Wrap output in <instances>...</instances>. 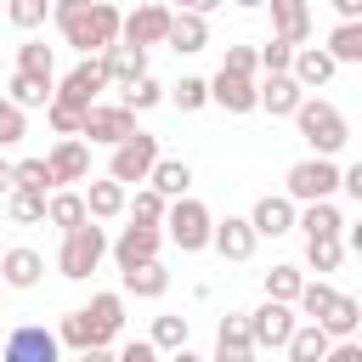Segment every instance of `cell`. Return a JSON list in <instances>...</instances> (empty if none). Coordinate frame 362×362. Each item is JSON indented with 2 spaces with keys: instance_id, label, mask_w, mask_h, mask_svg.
I'll use <instances>...</instances> for the list:
<instances>
[{
  "instance_id": "cell-28",
  "label": "cell",
  "mask_w": 362,
  "mask_h": 362,
  "mask_svg": "<svg viewBox=\"0 0 362 362\" xmlns=\"http://www.w3.org/2000/svg\"><path fill=\"white\" fill-rule=\"evenodd\" d=\"M57 339H62L68 351H90V345H107V339H102V328L90 322V311H85V305L62 317V328H57Z\"/></svg>"
},
{
  "instance_id": "cell-1",
  "label": "cell",
  "mask_w": 362,
  "mask_h": 362,
  "mask_svg": "<svg viewBox=\"0 0 362 362\" xmlns=\"http://www.w3.org/2000/svg\"><path fill=\"white\" fill-rule=\"evenodd\" d=\"M51 17L79 57H102L119 40V23H124V11L107 6V0H51Z\"/></svg>"
},
{
  "instance_id": "cell-34",
  "label": "cell",
  "mask_w": 362,
  "mask_h": 362,
  "mask_svg": "<svg viewBox=\"0 0 362 362\" xmlns=\"http://www.w3.org/2000/svg\"><path fill=\"white\" fill-rule=\"evenodd\" d=\"M6 215H11L17 226H40V221H45V192H23V187H11V192H6Z\"/></svg>"
},
{
  "instance_id": "cell-20",
  "label": "cell",
  "mask_w": 362,
  "mask_h": 362,
  "mask_svg": "<svg viewBox=\"0 0 362 362\" xmlns=\"http://www.w3.org/2000/svg\"><path fill=\"white\" fill-rule=\"evenodd\" d=\"M300 85H294V74H266V85H255V107H266L272 119H288L294 107H300Z\"/></svg>"
},
{
  "instance_id": "cell-31",
  "label": "cell",
  "mask_w": 362,
  "mask_h": 362,
  "mask_svg": "<svg viewBox=\"0 0 362 362\" xmlns=\"http://www.w3.org/2000/svg\"><path fill=\"white\" fill-rule=\"evenodd\" d=\"M294 226H305V238H334V232H345V221H339L334 198H317V204H305V215H294Z\"/></svg>"
},
{
  "instance_id": "cell-51",
  "label": "cell",
  "mask_w": 362,
  "mask_h": 362,
  "mask_svg": "<svg viewBox=\"0 0 362 362\" xmlns=\"http://www.w3.org/2000/svg\"><path fill=\"white\" fill-rule=\"evenodd\" d=\"M322 362H362V345H356V339H334V345L322 351Z\"/></svg>"
},
{
  "instance_id": "cell-8",
  "label": "cell",
  "mask_w": 362,
  "mask_h": 362,
  "mask_svg": "<svg viewBox=\"0 0 362 362\" xmlns=\"http://www.w3.org/2000/svg\"><path fill=\"white\" fill-rule=\"evenodd\" d=\"M102 90H107V68H102V57H79V62H74V68L57 79V90H51V96L85 113V107H90Z\"/></svg>"
},
{
  "instance_id": "cell-2",
  "label": "cell",
  "mask_w": 362,
  "mask_h": 362,
  "mask_svg": "<svg viewBox=\"0 0 362 362\" xmlns=\"http://www.w3.org/2000/svg\"><path fill=\"white\" fill-rule=\"evenodd\" d=\"M288 119L300 124V136H305V141H311V153H322V158L345 153V141H351L345 113H339L334 102H322V96H300V107H294Z\"/></svg>"
},
{
  "instance_id": "cell-17",
  "label": "cell",
  "mask_w": 362,
  "mask_h": 362,
  "mask_svg": "<svg viewBox=\"0 0 362 362\" xmlns=\"http://www.w3.org/2000/svg\"><path fill=\"white\" fill-rule=\"evenodd\" d=\"M272 6V34L288 40V45H305L311 40V0H266Z\"/></svg>"
},
{
  "instance_id": "cell-41",
  "label": "cell",
  "mask_w": 362,
  "mask_h": 362,
  "mask_svg": "<svg viewBox=\"0 0 362 362\" xmlns=\"http://www.w3.org/2000/svg\"><path fill=\"white\" fill-rule=\"evenodd\" d=\"M158 102H164V85H158L153 74H141V79H130V85H124V107H130V113L158 107Z\"/></svg>"
},
{
  "instance_id": "cell-4",
  "label": "cell",
  "mask_w": 362,
  "mask_h": 362,
  "mask_svg": "<svg viewBox=\"0 0 362 362\" xmlns=\"http://www.w3.org/2000/svg\"><path fill=\"white\" fill-rule=\"evenodd\" d=\"M164 238L181 249V255H198V249H209V226H215V215L198 204V198H170V209H164Z\"/></svg>"
},
{
  "instance_id": "cell-15",
  "label": "cell",
  "mask_w": 362,
  "mask_h": 362,
  "mask_svg": "<svg viewBox=\"0 0 362 362\" xmlns=\"http://www.w3.org/2000/svg\"><path fill=\"white\" fill-rule=\"evenodd\" d=\"M255 226L243 221V215H226V221H215L209 226V249H221V260H249L255 255Z\"/></svg>"
},
{
  "instance_id": "cell-47",
  "label": "cell",
  "mask_w": 362,
  "mask_h": 362,
  "mask_svg": "<svg viewBox=\"0 0 362 362\" xmlns=\"http://www.w3.org/2000/svg\"><path fill=\"white\" fill-rule=\"evenodd\" d=\"M45 119H51V130H57V136H79V119H85V113L51 96V102H45Z\"/></svg>"
},
{
  "instance_id": "cell-49",
  "label": "cell",
  "mask_w": 362,
  "mask_h": 362,
  "mask_svg": "<svg viewBox=\"0 0 362 362\" xmlns=\"http://www.w3.org/2000/svg\"><path fill=\"white\" fill-rule=\"evenodd\" d=\"M226 74H249L255 79V68H260V57H255V45H226V62H221Z\"/></svg>"
},
{
  "instance_id": "cell-26",
  "label": "cell",
  "mask_w": 362,
  "mask_h": 362,
  "mask_svg": "<svg viewBox=\"0 0 362 362\" xmlns=\"http://www.w3.org/2000/svg\"><path fill=\"white\" fill-rule=\"evenodd\" d=\"M51 90H57V79H51V74H23V68H17V74H11V85H6V96H11L23 113H28V107H45V102H51Z\"/></svg>"
},
{
  "instance_id": "cell-30",
  "label": "cell",
  "mask_w": 362,
  "mask_h": 362,
  "mask_svg": "<svg viewBox=\"0 0 362 362\" xmlns=\"http://www.w3.org/2000/svg\"><path fill=\"white\" fill-rule=\"evenodd\" d=\"M45 221H51V226H62V232H74V226H79V221H90V215H85V198H79V192L57 187V192L45 198Z\"/></svg>"
},
{
  "instance_id": "cell-32",
  "label": "cell",
  "mask_w": 362,
  "mask_h": 362,
  "mask_svg": "<svg viewBox=\"0 0 362 362\" xmlns=\"http://www.w3.org/2000/svg\"><path fill=\"white\" fill-rule=\"evenodd\" d=\"M339 260H345V243H339V232H334V238H305V266H311L317 277L339 272Z\"/></svg>"
},
{
  "instance_id": "cell-29",
  "label": "cell",
  "mask_w": 362,
  "mask_h": 362,
  "mask_svg": "<svg viewBox=\"0 0 362 362\" xmlns=\"http://www.w3.org/2000/svg\"><path fill=\"white\" fill-rule=\"evenodd\" d=\"M328 345H334V339H328L317 322H294V334H288V345H283V351H288V362H322V351H328Z\"/></svg>"
},
{
  "instance_id": "cell-46",
  "label": "cell",
  "mask_w": 362,
  "mask_h": 362,
  "mask_svg": "<svg viewBox=\"0 0 362 362\" xmlns=\"http://www.w3.org/2000/svg\"><path fill=\"white\" fill-rule=\"evenodd\" d=\"M255 57H260V68H266V74H288V57H294V45L272 34V40H266V45L255 51Z\"/></svg>"
},
{
  "instance_id": "cell-21",
  "label": "cell",
  "mask_w": 362,
  "mask_h": 362,
  "mask_svg": "<svg viewBox=\"0 0 362 362\" xmlns=\"http://www.w3.org/2000/svg\"><path fill=\"white\" fill-rule=\"evenodd\" d=\"M249 226H255V238H283V232H294V198H283V192H266V198L255 204Z\"/></svg>"
},
{
  "instance_id": "cell-58",
  "label": "cell",
  "mask_w": 362,
  "mask_h": 362,
  "mask_svg": "<svg viewBox=\"0 0 362 362\" xmlns=\"http://www.w3.org/2000/svg\"><path fill=\"white\" fill-rule=\"evenodd\" d=\"M238 6H249V11H255V6H266V0H238Z\"/></svg>"
},
{
  "instance_id": "cell-12",
  "label": "cell",
  "mask_w": 362,
  "mask_h": 362,
  "mask_svg": "<svg viewBox=\"0 0 362 362\" xmlns=\"http://www.w3.org/2000/svg\"><path fill=\"white\" fill-rule=\"evenodd\" d=\"M45 170H51V187H74L90 175V147L79 136H62L51 153H45Z\"/></svg>"
},
{
  "instance_id": "cell-37",
  "label": "cell",
  "mask_w": 362,
  "mask_h": 362,
  "mask_svg": "<svg viewBox=\"0 0 362 362\" xmlns=\"http://www.w3.org/2000/svg\"><path fill=\"white\" fill-rule=\"evenodd\" d=\"M17 68H23V74H51V79H57V51H51L45 40H23V45H17Z\"/></svg>"
},
{
  "instance_id": "cell-44",
  "label": "cell",
  "mask_w": 362,
  "mask_h": 362,
  "mask_svg": "<svg viewBox=\"0 0 362 362\" xmlns=\"http://www.w3.org/2000/svg\"><path fill=\"white\" fill-rule=\"evenodd\" d=\"M23 136H28V113L11 96H0V147H17Z\"/></svg>"
},
{
  "instance_id": "cell-14",
  "label": "cell",
  "mask_w": 362,
  "mask_h": 362,
  "mask_svg": "<svg viewBox=\"0 0 362 362\" xmlns=\"http://www.w3.org/2000/svg\"><path fill=\"white\" fill-rule=\"evenodd\" d=\"M288 74H294V85H300V90H317V85H328V79L339 74V62H334L322 45H294Z\"/></svg>"
},
{
  "instance_id": "cell-35",
  "label": "cell",
  "mask_w": 362,
  "mask_h": 362,
  "mask_svg": "<svg viewBox=\"0 0 362 362\" xmlns=\"http://www.w3.org/2000/svg\"><path fill=\"white\" fill-rule=\"evenodd\" d=\"M334 294H339V288H334L328 277H317V283H300V294H294V305L305 311V322H322V311L334 305Z\"/></svg>"
},
{
  "instance_id": "cell-43",
  "label": "cell",
  "mask_w": 362,
  "mask_h": 362,
  "mask_svg": "<svg viewBox=\"0 0 362 362\" xmlns=\"http://www.w3.org/2000/svg\"><path fill=\"white\" fill-rule=\"evenodd\" d=\"M6 17H11V28H40L45 17H51V0H6Z\"/></svg>"
},
{
  "instance_id": "cell-3",
  "label": "cell",
  "mask_w": 362,
  "mask_h": 362,
  "mask_svg": "<svg viewBox=\"0 0 362 362\" xmlns=\"http://www.w3.org/2000/svg\"><path fill=\"white\" fill-rule=\"evenodd\" d=\"M102 255H107V232H102L96 221H79L74 232H62L57 272H62V277H74V283H85V277L102 266Z\"/></svg>"
},
{
  "instance_id": "cell-18",
  "label": "cell",
  "mask_w": 362,
  "mask_h": 362,
  "mask_svg": "<svg viewBox=\"0 0 362 362\" xmlns=\"http://www.w3.org/2000/svg\"><path fill=\"white\" fill-rule=\"evenodd\" d=\"M164 45H170L175 57H198V51L209 45V23H204L198 11H170V34H164Z\"/></svg>"
},
{
  "instance_id": "cell-36",
  "label": "cell",
  "mask_w": 362,
  "mask_h": 362,
  "mask_svg": "<svg viewBox=\"0 0 362 362\" xmlns=\"http://www.w3.org/2000/svg\"><path fill=\"white\" fill-rule=\"evenodd\" d=\"M322 51H328L334 62H362V23H339Z\"/></svg>"
},
{
  "instance_id": "cell-59",
  "label": "cell",
  "mask_w": 362,
  "mask_h": 362,
  "mask_svg": "<svg viewBox=\"0 0 362 362\" xmlns=\"http://www.w3.org/2000/svg\"><path fill=\"white\" fill-rule=\"evenodd\" d=\"M0 6H6V0H0Z\"/></svg>"
},
{
  "instance_id": "cell-7",
  "label": "cell",
  "mask_w": 362,
  "mask_h": 362,
  "mask_svg": "<svg viewBox=\"0 0 362 362\" xmlns=\"http://www.w3.org/2000/svg\"><path fill=\"white\" fill-rule=\"evenodd\" d=\"M0 362H62V339L45 322H23L0 339Z\"/></svg>"
},
{
  "instance_id": "cell-54",
  "label": "cell",
  "mask_w": 362,
  "mask_h": 362,
  "mask_svg": "<svg viewBox=\"0 0 362 362\" xmlns=\"http://www.w3.org/2000/svg\"><path fill=\"white\" fill-rule=\"evenodd\" d=\"M175 6H181V11H198V17H209V11H215V6H226V0H175Z\"/></svg>"
},
{
  "instance_id": "cell-48",
  "label": "cell",
  "mask_w": 362,
  "mask_h": 362,
  "mask_svg": "<svg viewBox=\"0 0 362 362\" xmlns=\"http://www.w3.org/2000/svg\"><path fill=\"white\" fill-rule=\"evenodd\" d=\"M209 362H255V345L249 339H226V334H215V356Z\"/></svg>"
},
{
  "instance_id": "cell-25",
  "label": "cell",
  "mask_w": 362,
  "mask_h": 362,
  "mask_svg": "<svg viewBox=\"0 0 362 362\" xmlns=\"http://www.w3.org/2000/svg\"><path fill=\"white\" fill-rule=\"evenodd\" d=\"M119 283H124V294H136V300H158V294L170 288V272H164L158 260H141V266H124Z\"/></svg>"
},
{
  "instance_id": "cell-11",
  "label": "cell",
  "mask_w": 362,
  "mask_h": 362,
  "mask_svg": "<svg viewBox=\"0 0 362 362\" xmlns=\"http://www.w3.org/2000/svg\"><path fill=\"white\" fill-rule=\"evenodd\" d=\"M158 243H164V226H141V221H130V226L107 243V255H113V260H119V272H124V266L158 260Z\"/></svg>"
},
{
  "instance_id": "cell-23",
  "label": "cell",
  "mask_w": 362,
  "mask_h": 362,
  "mask_svg": "<svg viewBox=\"0 0 362 362\" xmlns=\"http://www.w3.org/2000/svg\"><path fill=\"white\" fill-rule=\"evenodd\" d=\"M79 198H85V215H90V221H113V215H124V204H130V192H124V187H119L113 175L90 181V187H85Z\"/></svg>"
},
{
  "instance_id": "cell-5",
  "label": "cell",
  "mask_w": 362,
  "mask_h": 362,
  "mask_svg": "<svg viewBox=\"0 0 362 362\" xmlns=\"http://www.w3.org/2000/svg\"><path fill=\"white\" fill-rule=\"evenodd\" d=\"M283 187H288L283 198H294V204H317V198H334V192H339V164H334V158H322V153H311V158L288 164Z\"/></svg>"
},
{
  "instance_id": "cell-27",
  "label": "cell",
  "mask_w": 362,
  "mask_h": 362,
  "mask_svg": "<svg viewBox=\"0 0 362 362\" xmlns=\"http://www.w3.org/2000/svg\"><path fill=\"white\" fill-rule=\"evenodd\" d=\"M147 187H153L158 198H187V187H192L187 158H158V164L147 170Z\"/></svg>"
},
{
  "instance_id": "cell-6",
  "label": "cell",
  "mask_w": 362,
  "mask_h": 362,
  "mask_svg": "<svg viewBox=\"0 0 362 362\" xmlns=\"http://www.w3.org/2000/svg\"><path fill=\"white\" fill-rule=\"evenodd\" d=\"M153 164H158V136H153V130H130L124 141H113L107 175H113L119 187H130V181H147Z\"/></svg>"
},
{
  "instance_id": "cell-40",
  "label": "cell",
  "mask_w": 362,
  "mask_h": 362,
  "mask_svg": "<svg viewBox=\"0 0 362 362\" xmlns=\"http://www.w3.org/2000/svg\"><path fill=\"white\" fill-rule=\"evenodd\" d=\"M300 283H305L300 266H272V272H266V300H288V305H294Z\"/></svg>"
},
{
  "instance_id": "cell-39",
  "label": "cell",
  "mask_w": 362,
  "mask_h": 362,
  "mask_svg": "<svg viewBox=\"0 0 362 362\" xmlns=\"http://www.w3.org/2000/svg\"><path fill=\"white\" fill-rule=\"evenodd\" d=\"M11 187H23V192H57L45 158H23V164H11Z\"/></svg>"
},
{
  "instance_id": "cell-52",
  "label": "cell",
  "mask_w": 362,
  "mask_h": 362,
  "mask_svg": "<svg viewBox=\"0 0 362 362\" xmlns=\"http://www.w3.org/2000/svg\"><path fill=\"white\" fill-rule=\"evenodd\" d=\"M339 187H345V192L362 204V164H345V170H339Z\"/></svg>"
},
{
  "instance_id": "cell-16",
  "label": "cell",
  "mask_w": 362,
  "mask_h": 362,
  "mask_svg": "<svg viewBox=\"0 0 362 362\" xmlns=\"http://www.w3.org/2000/svg\"><path fill=\"white\" fill-rule=\"evenodd\" d=\"M40 277H45V260H40V249H0V288H40Z\"/></svg>"
},
{
  "instance_id": "cell-57",
  "label": "cell",
  "mask_w": 362,
  "mask_h": 362,
  "mask_svg": "<svg viewBox=\"0 0 362 362\" xmlns=\"http://www.w3.org/2000/svg\"><path fill=\"white\" fill-rule=\"evenodd\" d=\"M170 362H204V356H192V351L181 345V351H170Z\"/></svg>"
},
{
  "instance_id": "cell-56",
  "label": "cell",
  "mask_w": 362,
  "mask_h": 362,
  "mask_svg": "<svg viewBox=\"0 0 362 362\" xmlns=\"http://www.w3.org/2000/svg\"><path fill=\"white\" fill-rule=\"evenodd\" d=\"M6 192H11V164L0 158V198H6Z\"/></svg>"
},
{
  "instance_id": "cell-45",
  "label": "cell",
  "mask_w": 362,
  "mask_h": 362,
  "mask_svg": "<svg viewBox=\"0 0 362 362\" xmlns=\"http://www.w3.org/2000/svg\"><path fill=\"white\" fill-rule=\"evenodd\" d=\"M164 209H170V198H158L153 187H141V192H136V204H130V221H141V226H158V221H164Z\"/></svg>"
},
{
  "instance_id": "cell-38",
  "label": "cell",
  "mask_w": 362,
  "mask_h": 362,
  "mask_svg": "<svg viewBox=\"0 0 362 362\" xmlns=\"http://www.w3.org/2000/svg\"><path fill=\"white\" fill-rule=\"evenodd\" d=\"M164 96H170V102H175L181 113H198V107L209 102V79H198V74H187V79H181V85H170Z\"/></svg>"
},
{
  "instance_id": "cell-53",
  "label": "cell",
  "mask_w": 362,
  "mask_h": 362,
  "mask_svg": "<svg viewBox=\"0 0 362 362\" xmlns=\"http://www.w3.org/2000/svg\"><path fill=\"white\" fill-rule=\"evenodd\" d=\"M334 11H339V23H362V0H334Z\"/></svg>"
},
{
  "instance_id": "cell-50",
  "label": "cell",
  "mask_w": 362,
  "mask_h": 362,
  "mask_svg": "<svg viewBox=\"0 0 362 362\" xmlns=\"http://www.w3.org/2000/svg\"><path fill=\"white\" fill-rule=\"evenodd\" d=\"M113 362H158V345H153V339H130Z\"/></svg>"
},
{
  "instance_id": "cell-33",
  "label": "cell",
  "mask_w": 362,
  "mask_h": 362,
  "mask_svg": "<svg viewBox=\"0 0 362 362\" xmlns=\"http://www.w3.org/2000/svg\"><path fill=\"white\" fill-rule=\"evenodd\" d=\"M90 322L102 328V339H113L119 328H124V294H90Z\"/></svg>"
},
{
  "instance_id": "cell-19",
  "label": "cell",
  "mask_w": 362,
  "mask_h": 362,
  "mask_svg": "<svg viewBox=\"0 0 362 362\" xmlns=\"http://www.w3.org/2000/svg\"><path fill=\"white\" fill-rule=\"evenodd\" d=\"M102 68H107V85H130L147 74V45H130V40H113L102 51Z\"/></svg>"
},
{
  "instance_id": "cell-13",
  "label": "cell",
  "mask_w": 362,
  "mask_h": 362,
  "mask_svg": "<svg viewBox=\"0 0 362 362\" xmlns=\"http://www.w3.org/2000/svg\"><path fill=\"white\" fill-rule=\"evenodd\" d=\"M164 34H170V6H158V0L136 6L119 23V40H130V45H164Z\"/></svg>"
},
{
  "instance_id": "cell-9",
  "label": "cell",
  "mask_w": 362,
  "mask_h": 362,
  "mask_svg": "<svg viewBox=\"0 0 362 362\" xmlns=\"http://www.w3.org/2000/svg\"><path fill=\"white\" fill-rule=\"evenodd\" d=\"M130 130H136V113H130L124 102H90L85 119H79V136H90V141H102V147L124 141Z\"/></svg>"
},
{
  "instance_id": "cell-42",
  "label": "cell",
  "mask_w": 362,
  "mask_h": 362,
  "mask_svg": "<svg viewBox=\"0 0 362 362\" xmlns=\"http://www.w3.org/2000/svg\"><path fill=\"white\" fill-rule=\"evenodd\" d=\"M153 345H158V351H181V345H187V317H175V311L153 317Z\"/></svg>"
},
{
  "instance_id": "cell-55",
  "label": "cell",
  "mask_w": 362,
  "mask_h": 362,
  "mask_svg": "<svg viewBox=\"0 0 362 362\" xmlns=\"http://www.w3.org/2000/svg\"><path fill=\"white\" fill-rule=\"evenodd\" d=\"M79 362H113V351L107 345H90V351H79Z\"/></svg>"
},
{
  "instance_id": "cell-22",
  "label": "cell",
  "mask_w": 362,
  "mask_h": 362,
  "mask_svg": "<svg viewBox=\"0 0 362 362\" xmlns=\"http://www.w3.org/2000/svg\"><path fill=\"white\" fill-rule=\"evenodd\" d=\"M209 102H221L226 113H255V79L249 74H215L209 79Z\"/></svg>"
},
{
  "instance_id": "cell-24",
  "label": "cell",
  "mask_w": 362,
  "mask_h": 362,
  "mask_svg": "<svg viewBox=\"0 0 362 362\" xmlns=\"http://www.w3.org/2000/svg\"><path fill=\"white\" fill-rule=\"evenodd\" d=\"M328 339H356V328H362V300L356 294H334V305L322 311V322H317Z\"/></svg>"
},
{
  "instance_id": "cell-10",
  "label": "cell",
  "mask_w": 362,
  "mask_h": 362,
  "mask_svg": "<svg viewBox=\"0 0 362 362\" xmlns=\"http://www.w3.org/2000/svg\"><path fill=\"white\" fill-rule=\"evenodd\" d=\"M288 334H294V305H288V300H260V305L249 311V339H255V345L283 351Z\"/></svg>"
}]
</instances>
